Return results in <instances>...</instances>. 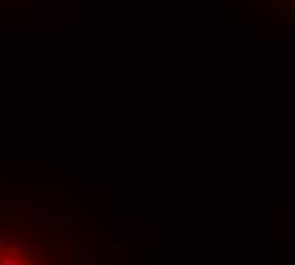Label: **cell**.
<instances>
[{
  "mask_svg": "<svg viewBox=\"0 0 295 265\" xmlns=\"http://www.w3.org/2000/svg\"><path fill=\"white\" fill-rule=\"evenodd\" d=\"M0 265H97L74 217L28 199H0Z\"/></svg>",
  "mask_w": 295,
  "mask_h": 265,
  "instance_id": "1",
  "label": "cell"
}]
</instances>
